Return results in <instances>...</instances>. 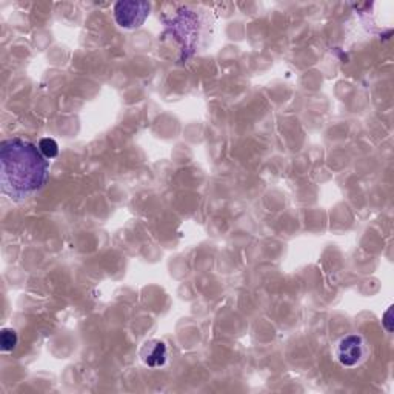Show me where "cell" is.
Instances as JSON below:
<instances>
[{"instance_id":"1","label":"cell","mask_w":394,"mask_h":394,"mask_svg":"<svg viewBox=\"0 0 394 394\" xmlns=\"http://www.w3.org/2000/svg\"><path fill=\"white\" fill-rule=\"evenodd\" d=\"M49 178V162L37 145L20 137L0 144V190L13 202L44 188Z\"/></svg>"},{"instance_id":"2","label":"cell","mask_w":394,"mask_h":394,"mask_svg":"<svg viewBox=\"0 0 394 394\" xmlns=\"http://www.w3.org/2000/svg\"><path fill=\"white\" fill-rule=\"evenodd\" d=\"M368 357V345L360 334H347L336 345V359L347 368L359 367Z\"/></svg>"},{"instance_id":"3","label":"cell","mask_w":394,"mask_h":394,"mask_svg":"<svg viewBox=\"0 0 394 394\" xmlns=\"http://www.w3.org/2000/svg\"><path fill=\"white\" fill-rule=\"evenodd\" d=\"M149 10L148 2H117L114 5V19L123 30H136L148 19Z\"/></svg>"},{"instance_id":"4","label":"cell","mask_w":394,"mask_h":394,"mask_svg":"<svg viewBox=\"0 0 394 394\" xmlns=\"http://www.w3.org/2000/svg\"><path fill=\"white\" fill-rule=\"evenodd\" d=\"M168 357V350L162 340H148L140 350V359L147 367L151 368H159L164 367Z\"/></svg>"},{"instance_id":"5","label":"cell","mask_w":394,"mask_h":394,"mask_svg":"<svg viewBox=\"0 0 394 394\" xmlns=\"http://www.w3.org/2000/svg\"><path fill=\"white\" fill-rule=\"evenodd\" d=\"M19 338L18 333H16L13 328H4L0 331V348H2L4 353H10L18 345Z\"/></svg>"},{"instance_id":"6","label":"cell","mask_w":394,"mask_h":394,"mask_svg":"<svg viewBox=\"0 0 394 394\" xmlns=\"http://www.w3.org/2000/svg\"><path fill=\"white\" fill-rule=\"evenodd\" d=\"M39 149L47 159H54L59 154V145L57 142L51 137H44L39 142Z\"/></svg>"},{"instance_id":"7","label":"cell","mask_w":394,"mask_h":394,"mask_svg":"<svg viewBox=\"0 0 394 394\" xmlns=\"http://www.w3.org/2000/svg\"><path fill=\"white\" fill-rule=\"evenodd\" d=\"M391 314H393V307H390L387 312L383 313V317H382V324L385 326V330H387L388 333H393V319H391Z\"/></svg>"}]
</instances>
